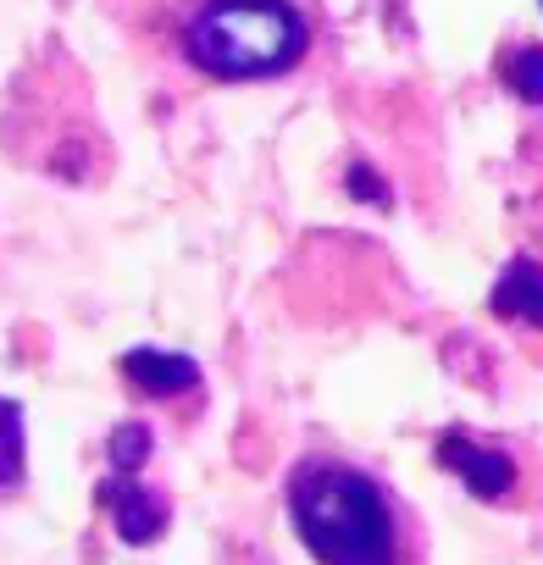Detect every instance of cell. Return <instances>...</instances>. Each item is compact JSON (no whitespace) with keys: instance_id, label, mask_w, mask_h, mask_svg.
Here are the masks:
<instances>
[{"instance_id":"2","label":"cell","mask_w":543,"mask_h":565,"mask_svg":"<svg viewBox=\"0 0 543 565\" xmlns=\"http://www.w3.org/2000/svg\"><path fill=\"white\" fill-rule=\"evenodd\" d=\"M172 34L183 62L222 84L284 78L311 51V18L300 0H183Z\"/></svg>"},{"instance_id":"1","label":"cell","mask_w":543,"mask_h":565,"mask_svg":"<svg viewBox=\"0 0 543 565\" xmlns=\"http://www.w3.org/2000/svg\"><path fill=\"white\" fill-rule=\"evenodd\" d=\"M289 521L317 565H427L422 510L361 455L306 449L289 466Z\"/></svg>"},{"instance_id":"9","label":"cell","mask_w":543,"mask_h":565,"mask_svg":"<svg viewBox=\"0 0 543 565\" xmlns=\"http://www.w3.org/2000/svg\"><path fill=\"white\" fill-rule=\"evenodd\" d=\"M145 444H150V433L134 422V427H117V438H111V466L117 471H139L145 466Z\"/></svg>"},{"instance_id":"6","label":"cell","mask_w":543,"mask_h":565,"mask_svg":"<svg viewBox=\"0 0 543 565\" xmlns=\"http://www.w3.org/2000/svg\"><path fill=\"white\" fill-rule=\"evenodd\" d=\"M488 311L499 322H532V328H543V266L526 260V255L510 260L504 277H499V289H493V300H488Z\"/></svg>"},{"instance_id":"5","label":"cell","mask_w":543,"mask_h":565,"mask_svg":"<svg viewBox=\"0 0 543 565\" xmlns=\"http://www.w3.org/2000/svg\"><path fill=\"white\" fill-rule=\"evenodd\" d=\"M123 383L145 399H172V394H200V366L189 355H161V350H128L117 361Z\"/></svg>"},{"instance_id":"4","label":"cell","mask_w":543,"mask_h":565,"mask_svg":"<svg viewBox=\"0 0 543 565\" xmlns=\"http://www.w3.org/2000/svg\"><path fill=\"white\" fill-rule=\"evenodd\" d=\"M100 499H106V510H111V521H117V532H123L128 543H156L161 526L172 521V499H167L161 488H145L134 471H128V477L117 471V477L100 488Z\"/></svg>"},{"instance_id":"8","label":"cell","mask_w":543,"mask_h":565,"mask_svg":"<svg viewBox=\"0 0 543 565\" xmlns=\"http://www.w3.org/2000/svg\"><path fill=\"white\" fill-rule=\"evenodd\" d=\"M499 78L521 95V100H543V45H510L499 56Z\"/></svg>"},{"instance_id":"7","label":"cell","mask_w":543,"mask_h":565,"mask_svg":"<svg viewBox=\"0 0 543 565\" xmlns=\"http://www.w3.org/2000/svg\"><path fill=\"white\" fill-rule=\"evenodd\" d=\"M29 477V449H23V405L0 399V499H12Z\"/></svg>"},{"instance_id":"3","label":"cell","mask_w":543,"mask_h":565,"mask_svg":"<svg viewBox=\"0 0 543 565\" xmlns=\"http://www.w3.org/2000/svg\"><path fill=\"white\" fill-rule=\"evenodd\" d=\"M433 466L455 471L477 504L526 510L532 493H537V455H532V444H521V438L449 427V433L433 444Z\"/></svg>"}]
</instances>
